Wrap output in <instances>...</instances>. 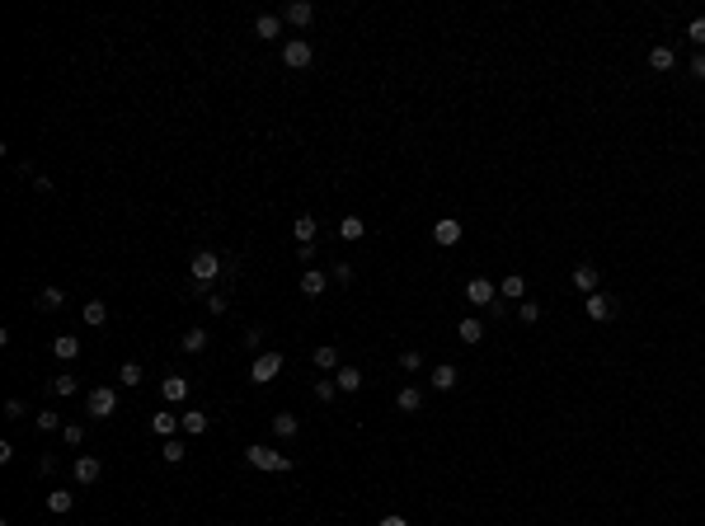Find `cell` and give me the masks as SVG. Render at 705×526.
Returning a JSON list of instances; mask_svg holds the SVG:
<instances>
[{
    "mask_svg": "<svg viewBox=\"0 0 705 526\" xmlns=\"http://www.w3.org/2000/svg\"><path fill=\"white\" fill-rule=\"evenodd\" d=\"M85 414L99 419V423L113 419V414H118V390H113V386H94V390L85 394Z\"/></svg>",
    "mask_w": 705,
    "mask_h": 526,
    "instance_id": "obj_1",
    "label": "cell"
},
{
    "mask_svg": "<svg viewBox=\"0 0 705 526\" xmlns=\"http://www.w3.org/2000/svg\"><path fill=\"white\" fill-rule=\"evenodd\" d=\"M245 461H249L254 470H268V474L292 470V456H283V451H273V447H249V451H245Z\"/></svg>",
    "mask_w": 705,
    "mask_h": 526,
    "instance_id": "obj_2",
    "label": "cell"
},
{
    "mask_svg": "<svg viewBox=\"0 0 705 526\" xmlns=\"http://www.w3.org/2000/svg\"><path fill=\"white\" fill-rule=\"evenodd\" d=\"M311 61H315V48L306 43V38H287V43H283V66H287V71H306Z\"/></svg>",
    "mask_w": 705,
    "mask_h": 526,
    "instance_id": "obj_3",
    "label": "cell"
},
{
    "mask_svg": "<svg viewBox=\"0 0 705 526\" xmlns=\"http://www.w3.org/2000/svg\"><path fill=\"white\" fill-rule=\"evenodd\" d=\"M188 273H193V282H203V287H212V277L221 273V259H216L212 249H198V254L188 259Z\"/></svg>",
    "mask_w": 705,
    "mask_h": 526,
    "instance_id": "obj_4",
    "label": "cell"
},
{
    "mask_svg": "<svg viewBox=\"0 0 705 526\" xmlns=\"http://www.w3.org/2000/svg\"><path fill=\"white\" fill-rule=\"evenodd\" d=\"M278 371H283V353H259L254 367H249V381H254V386H268Z\"/></svg>",
    "mask_w": 705,
    "mask_h": 526,
    "instance_id": "obj_5",
    "label": "cell"
},
{
    "mask_svg": "<svg viewBox=\"0 0 705 526\" xmlns=\"http://www.w3.org/2000/svg\"><path fill=\"white\" fill-rule=\"evenodd\" d=\"M283 24L311 28L315 24V5H311V0H287V5H283Z\"/></svg>",
    "mask_w": 705,
    "mask_h": 526,
    "instance_id": "obj_6",
    "label": "cell"
},
{
    "mask_svg": "<svg viewBox=\"0 0 705 526\" xmlns=\"http://www.w3.org/2000/svg\"><path fill=\"white\" fill-rule=\"evenodd\" d=\"M466 301H470V306H494L498 287L489 282V277H470V282H466Z\"/></svg>",
    "mask_w": 705,
    "mask_h": 526,
    "instance_id": "obj_7",
    "label": "cell"
},
{
    "mask_svg": "<svg viewBox=\"0 0 705 526\" xmlns=\"http://www.w3.org/2000/svg\"><path fill=\"white\" fill-rule=\"evenodd\" d=\"M583 311H588V319H611V315H616V296H606V291H593V296L583 301Z\"/></svg>",
    "mask_w": 705,
    "mask_h": 526,
    "instance_id": "obj_8",
    "label": "cell"
},
{
    "mask_svg": "<svg viewBox=\"0 0 705 526\" xmlns=\"http://www.w3.org/2000/svg\"><path fill=\"white\" fill-rule=\"evenodd\" d=\"M254 33H259L263 43H278L283 38V14H259L254 19Z\"/></svg>",
    "mask_w": 705,
    "mask_h": 526,
    "instance_id": "obj_9",
    "label": "cell"
},
{
    "mask_svg": "<svg viewBox=\"0 0 705 526\" xmlns=\"http://www.w3.org/2000/svg\"><path fill=\"white\" fill-rule=\"evenodd\" d=\"M160 394H165L170 404H183V399H188V376H165V381H160Z\"/></svg>",
    "mask_w": 705,
    "mask_h": 526,
    "instance_id": "obj_10",
    "label": "cell"
},
{
    "mask_svg": "<svg viewBox=\"0 0 705 526\" xmlns=\"http://www.w3.org/2000/svg\"><path fill=\"white\" fill-rule=\"evenodd\" d=\"M71 474H76V484H94V479L104 474V465H99V456H80Z\"/></svg>",
    "mask_w": 705,
    "mask_h": 526,
    "instance_id": "obj_11",
    "label": "cell"
},
{
    "mask_svg": "<svg viewBox=\"0 0 705 526\" xmlns=\"http://www.w3.org/2000/svg\"><path fill=\"white\" fill-rule=\"evenodd\" d=\"M433 240H438L442 249H451V244L461 240V221H451V216H442V221L433 226Z\"/></svg>",
    "mask_w": 705,
    "mask_h": 526,
    "instance_id": "obj_12",
    "label": "cell"
},
{
    "mask_svg": "<svg viewBox=\"0 0 705 526\" xmlns=\"http://www.w3.org/2000/svg\"><path fill=\"white\" fill-rule=\"evenodd\" d=\"M179 423H183L188 437H203V432H207V409H183Z\"/></svg>",
    "mask_w": 705,
    "mask_h": 526,
    "instance_id": "obj_13",
    "label": "cell"
},
{
    "mask_svg": "<svg viewBox=\"0 0 705 526\" xmlns=\"http://www.w3.org/2000/svg\"><path fill=\"white\" fill-rule=\"evenodd\" d=\"M498 296H503V301H522V296H527V277H522V273H508V277L498 282Z\"/></svg>",
    "mask_w": 705,
    "mask_h": 526,
    "instance_id": "obj_14",
    "label": "cell"
},
{
    "mask_svg": "<svg viewBox=\"0 0 705 526\" xmlns=\"http://www.w3.org/2000/svg\"><path fill=\"white\" fill-rule=\"evenodd\" d=\"M456 381H461V371L451 367V362H442V367H433V376H428V386H433V390H451Z\"/></svg>",
    "mask_w": 705,
    "mask_h": 526,
    "instance_id": "obj_15",
    "label": "cell"
},
{
    "mask_svg": "<svg viewBox=\"0 0 705 526\" xmlns=\"http://www.w3.org/2000/svg\"><path fill=\"white\" fill-rule=\"evenodd\" d=\"M52 353L61 357V362H76V357H80V339H76V334H57V339H52Z\"/></svg>",
    "mask_w": 705,
    "mask_h": 526,
    "instance_id": "obj_16",
    "label": "cell"
},
{
    "mask_svg": "<svg viewBox=\"0 0 705 526\" xmlns=\"http://www.w3.org/2000/svg\"><path fill=\"white\" fill-rule=\"evenodd\" d=\"M574 287L583 291V296L597 291V268H593V263H578V268H574Z\"/></svg>",
    "mask_w": 705,
    "mask_h": 526,
    "instance_id": "obj_17",
    "label": "cell"
},
{
    "mask_svg": "<svg viewBox=\"0 0 705 526\" xmlns=\"http://www.w3.org/2000/svg\"><path fill=\"white\" fill-rule=\"evenodd\" d=\"M315 231H320V221H315V216H296V221H292L296 244H315Z\"/></svg>",
    "mask_w": 705,
    "mask_h": 526,
    "instance_id": "obj_18",
    "label": "cell"
},
{
    "mask_svg": "<svg viewBox=\"0 0 705 526\" xmlns=\"http://www.w3.org/2000/svg\"><path fill=\"white\" fill-rule=\"evenodd\" d=\"M395 404H400V414H418L423 409V390L418 386H405V390L395 394Z\"/></svg>",
    "mask_w": 705,
    "mask_h": 526,
    "instance_id": "obj_19",
    "label": "cell"
},
{
    "mask_svg": "<svg viewBox=\"0 0 705 526\" xmlns=\"http://www.w3.org/2000/svg\"><path fill=\"white\" fill-rule=\"evenodd\" d=\"M80 319H85L90 329H99V324H108V306H104V301H85V311H80Z\"/></svg>",
    "mask_w": 705,
    "mask_h": 526,
    "instance_id": "obj_20",
    "label": "cell"
},
{
    "mask_svg": "<svg viewBox=\"0 0 705 526\" xmlns=\"http://www.w3.org/2000/svg\"><path fill=\"white\" fill-rule=\"evenodd\" d=\"M334 386H339V390H348V394L362 390V371H358V367H339V371H334Z\"/></svg>",
    "mask_w": 705,
    "mask_h": 526,
    "instance_id": "obj_21",
    "label": "cell"
},
{
    "mask_svg": "<svg viewBox=\"0 0 705 526\" xmlns=\"http://www.w3.org/2000/svg\"><path fill=\"white\" fill-rule=\"evenodd\" d=\"M325 287H329V277H325L320 268H306V273H301V291H306V296H320Z\"/></svg>",
    "mask_w": 705,
    "mask_h": 526,
    "instance_id": "obj_22",
    "label": "cell"
},
{
    "mask_svg": "<svg viewBox=\"0 0 705 526\" xmlns=\"http://www.w3.org/2000/svg\"><path fill=\"white\" fill-rule=\"evenodd\" d=\"M71 507H76V494H71V489H52V494H48V512L61 517V512H71Z\"/></svg>",
    "mask_w": 705,
    "mask_h": 526,
    "instance_id": "obj_23",
    "label": "cell"
},
{
    "mask_svg": "<svg viewBox=\"0 0 705 526\" xmlns=\"http://www.w3.org/2000/svg\"><path fill=\"white\" fill-rule=\"evenodd\" d=\"M315 367H320V371H339L343 367V362H339V348H334V343L315 348Z\"/></svg>",
    "mask_w": 705,
    "mask_h": 526,
    "instance_id": "obj_24",
    "label": "cell"
},
{
    "mask_svg": "<svg viewBox=\"0 0 705 526\" xmlns=\"http://www.w3.org/2000/svg\"><path fill=\"white\" fill-rule=\"evenodd\" d=\"M151 428H156L160 437L170 442V437H174V432H179V428H183V423H179V414H156V419H151Z\"/></svg>",
    "mask_w": 705,
    "mask_h": 526,
    "instance_id": "obj_25",
    "label": "cell"
},
{
    "mask_svg": "<svg viewBox=\"0 0 705 526\" xmlns=\"http://www.w3.org/2000/svg\"><path fill=\"white\" fill-rule=\"evenodd\" d=\"M456 334H461V343H480L484 339V324H480L475 315H466L461 324H456Z\"/></svg>",
    "mask_w": 705,
    "mask_h": 526,
    "instance_id": "obj_26",
    "label": "cell"
},
{
    "mask_svg": "<svg viewBox=\"0 0 705 526\" xmlns=\"http://www.w3.org/2000/svg\"><path fill=\"white\" fill-rule=\"evenodd\" d=\"M61 306H66L61 287H43V291H38V311H61Z\"/></svg>",
    "mask_w": 705,
    "mask_h": 526,
    "instance_id": "obj_27",
    "label": "cell"
},
{
    "mask_svg": "<svg viewBox=\"0 0 705 526\" xmlns=\"http://www.w3.org/2000/svg\"><path fill=\"white\" fill-rule=\"evenodd\" d=\"M649 66H653V71H673V66H677L673 48H653V52H649Z\"/></svg>",
    "mask_w": 705,
    "mask_h": 526,
    "instance_id": "obj_28",
    "label": "cell"
},
{
    "mask_svg": "<svg viewBox=\"0 0 705 526\" xmlns=\"http://www.w3.org/2000/svg\"><path fill=\"white\" fill-rule=\"evenodd\" d=\"M179 348L183 353H203V348H207V329H188V334L179 339Z\"/></svg>",
    "mask_w": 705,
    "mask_h": 526,
    "instance_id": "obj_29",
    "label": "cell"
},
{
    "mask_svg": "<svg viewBox=\"0 0 705 526\" xmlns=\"http://www.w3.org/2000/svg\"><path fill=\"white\" fill-rule=\"evenodd\" d=\"M339 235H343V240H362V235H367L362 216H343V221H339Z\"/></svg>",
    "mask_w": 705,
    "mask_h": 526,
    "instance_id": "obj_30",
    "label": "cell"
},
{
    "mask_svg": "<svg viewBox=\"0 0 705 526\" xmlns=\"http://www.w3.org/2000/svg\"><path fill=\"white\" fill-rule=\"evenodd\" d=\"M296 428H301L296 414H273V432H278V437H296Z\"/></svg>",
    "mask_w": 705,
    "mask_h": 526,
    "instance_id": "obj_31",
    "label": "cell"
},
{
    "mask_svg": "<svg viewBox=\"0 0 705 526\" xmlns=\"http://www.w3.org/2000/svg\"><path fill=\"white\" fill-rule=\"evenodd\" d=\"M38 428H43V432H61L66 423H61V414H52V409H38Z\"/></svg>",
    "mask_w": 705,
    "mask_h": 526,
    "instance_id": "obj_32",
    "label": "cell"
},
{
    "mask_svg": "<svg viewBox=\"0 0 705 526\" xmlns=\"http://www.w3.org/2000/svg\"><path fill=\"white\" fill-rule=\"evenodd\" d=\"M160 456H165L170 465H179V461H183V456H188V451H183V442H179V437H170V442L160 447Z\"/></svg>",
    "mask_w": 705,
    "mask_h": 526,
    "instance_id": "obj_33",
    "label": "cell"
},
{
    "mask_svg": "<svg viewBox=\"0 0 705 526\" xmlns=\"http://www.w3.org/2000/svg\"><path fill=\"white\" fill-rule=\"evenodd\" d=\"M118 386H141V367L136 362H123L118 367Z\"/></svg>",
    "mask_w": 705,
    "mask_h": 526,
    "instance_id": "obj_34",
    "label": "cell"
},
{
    "mask_svg": "<svg viewBox=\"0 0 705 526\" xmlns=\"http://www.w3.org/2000/svg\"><path fill=\"white\" fill-rule=\"evenodd\" d=\"M80 390V381H76V376H71V371H66V376H57V381H52V394H66V399H71V394H76Z\"/></svg>",
    "mask_w": 705,
    "mask_h": 526,
    "instance_id": "obj_35",
    "label": "cell"
},
{
    "mask_svg": "<svg viewBox=\"0 0 705 526\" xmlns=\"http://www.w3.org/2000/svg\"><path fill=\"white\" fill-rule=\"evenodd\" d=\"M400 367H405V371H423V353H418V348H405V353H400Z\"/></svg>",
    "mask_w": 705,
    "mask_h": 526,
    "instance_id": "obj_36",
    "label": "cell"
},
{
    "mask_svg": "<svg viewBox=\"0 0 705 526\" xmlns=\"http://www.w3.org/2000/svg\"><path fill=\"white\" fill-rule=\"evenodd\" d=\"M334 394H339V386H334V376H325V381H315V399H325V404H329Z\"/></svg>",
    "mask_w": 705,
    "mask_h": 526,
    "instance_id": "obj_37",
    "label": "cell"
},
{
    "mask_svg": "<svg viewBox=\"0 0 705 526\" xmlns=\"http://www.w3.org/2000/svg\"><path fill=\"white\" fill-rule=\"evenodd\" d=\"M518 319H522V324H536V319H541V306H536V301H522V306H518Z\"/></svg>",
    "mask_w": 705,
    "mask_h": 526,
    "instance_id": "obj_38",
    "label": "cell"
},
{
    "mask_svg": "<svg viewBox=\"0 0 705 526\" xmlns=\"http://www.w3.org/2000/svg\"><path fill=\"white\" fill-rule=\"evenodd\" d=\"M61 437H66V447H80V442H85V428H80V423H66Z\"/></svg>",
    "mask_w": 705,
    "mask_h": 526,
    "instance_id": "obj_39",
    "label": "cell"
},
{
    "mask_svg": "<svg viewBox=\"0 0 705 526\" xmlns=\"http://www.w3.org/2000/svg\"><path fill=\"white\" fill-rule=\"evenodd\" d=\"M245 343H249V353L259 357V348H263V329H259V324H249V329H245Z\"/></svg>",
    "mask_w": 705,
    "mask_h": 526,
    "instance_id": "obj_40",
    "label": "cell"
},
{
    "mask_svg": "<svg viewBox=\"0 0 705 526\" xmlns=\"http://www.w3.org/2000/svg\"><path fill=\"white\" fill-rule=\"evenodd\" d=\"M686 38L696 43V48H705V19H691V28H686Z\"/></svg>",
    "mask_w": 705,
    "mask_h": 526,
    "instance_id": "obj_41",
    "label": "cell"
},
{
    "mask_svg": "<svg viewBox=\"0 0 705 526\" xmlns=\"http://www.w3.org/2000/svg\"><path fill=\"white\" fill-rule=\"evenodd\" d=\"M5 419H24V399H10L5 404Z\"/></svg>",
    "mask_w": 705,
    "mask_h": 526,
    "instance_id": "obj_42",
    "label": "cell"
},
{
    "mask_svg": "<svg viewBox=\"0 0 705 526\" xmlns=\"http://www.w3.org/2000/svg\"><path fill=\"white\" fill-rule=\"evenodd\" d=\"M691 76H696V80H705V52H696V56H691Z\"/></svg>",
    "mask_w": 705,
    "mask_h": 526,
    "instance_id": "obj_43",
    "label": "cell"
},
{
    "mask_svg": "<svg viewBox=\"0 0 705 526\" xmlns=\"http://www.w3.org/2000/svg\"><path fill=\"white\" fill-rule=\"evenodd\" d=\"M334 277L339 282H353V263H334Z\"/></svg>",
    "mask_w": 705,
    "mask_h": 526,
    "instance_id": "obj_44",
    "label": "cell"
},
{
    "mask_svg": "<svg viewBox=\"0 0 705 526\" xmlns=\"http://www.w3.org/2000/svg\"><path fill=\"white\" fill-rule=\"evenodd\" d=\"M376 526H409V522H405L400 512H386V517H381V522H376Z\"/></svg>",
    "mask_w": 705,
    "mask_h": 526,
    "instance_id": "obj_45",
    "label": "cell"
}]
</instances>
